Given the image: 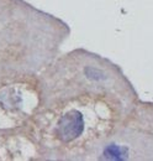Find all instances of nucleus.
Returning <instances> with one entry per match:
<instances>
[{
    "label": "nucleus",
    "instance_id": "f257e3e1",
    "mask_svg": "<svg viewBox=\"0 0 153 161\" xmlns=\"http://www.w3.org/2000/svg\"><path fill=\"white\" fill-rule=\"evenodd\" d=\"M98 160L153 161V136L126 123L98 141Z\"/></svg>",
    "mask_w": 153,
    "mask_h": 161
},
{
    "label": "nucleus",
    "instance_id": "f03ea898",
    "mask_svg": "<svg viewBox=\"0 0 153 161\" xmlns=\"http://www.w3.org/2000/svg\"><path fill=\"white\" fill-rule=\"evenodd\" d=\"M124 123L140 128L153 136V102L138 99Z\"/></svg>",
    "mask_w": 153,
    "mask_h": 161
}]
</instances>
